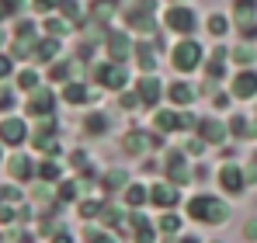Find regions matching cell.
<instances>
[{"instance_id":"6da1fadb","label":"cell","mask_w":257,"mask_h":243,"mask_svg":"<svg viewBox=\"0 0 257 243\" xmlns=\"http://www.w3.org/2000/svg\"><path fill=\"white\" fill-rule=\"evenodd\" d=\"M188 219L205 222V226H219V222L229 219V205H222L215 195H195L188 202Z\"/></svg>"},{"instance_id":"7a4b0ae2","label":"cell","mask_w":257,"mask_h":243,"mask_svg":"<svg viewBox=\"0 0 257 243\" xmlns=\"http://www.w3.org/2000/svg\"><path fill=\"white\" fill-rule=\"evenodd\" d=\"M171 63L181 70V73H188V70H195L198 63H202V45L198 42H181L177 49H174Z\"/></svg>"},{"instance_id":"3957f363","label":"cell","mask_w":257,"mask_h":243,"mask_svg":"<svg viewBox=\"0 0 257 243\" xmlns=\"http://www.w3.org/2000/svg\"><path fill=\"white\" fill-rule=\"evenodd\" d=\"M219 184H222L229 195H243V170H240V163H226V167L219 170Z\"/></svg>"},{"instance_id":"277c9868","label":"cell","mask_w":257,"mask_h":243,"mask_svg":"<svg viewBox=\"0 0 257 243\" xmlns=\"http://www.w3.org/2000/svg\"><path fill=\"white\" fill-rule=\"evenodd\" d=\"M25 136H28V129H25V122H21V118L0 122V143H7V146H21Z\"/></svg>"},{"instance_id":"5b68a950","label":"cell","mask_w":257,"mask_h":243,"mask_svg":"<svg viewBox=\"0 0 257 243\" xmlns=\"http://www.w3.org/2000/svg\"><path fill=\"white\" fill-rule=\"evenodd\" d=\"M257 94V73L254 70H240L236 73V80H233V97H254Z\"/></svg>"},{"instance_id":"8992f818","label":"cell","mask_w":257,"mask_h":243,"mask_svg":"<svg viewBox=\"0 0 257 243\" xmlns=\"http://www.w3.org/2000/svg\"><path fill=\"white\" fill-rule=\"evenodd\" d=\"M167 28H174V32H191L195 28V14L188 11V7H171L167 11Z\"/></svg>"},{"instance_id":"52a82bcc","label":"cell","mask_w":257,"mask_h":243,"mask_svg":"<svg viewBox=\"0 0 257 243\" xmlns=\"http://www.w3.org/2000/svg\"><path fill=\"white\" fill-rule=\"evenodd\" d=\"M177 198H181V195H177V188H167V184H153V188H150V202L153 205H160V208H164V212H171L174 205H177Z\"/></svg>"},{"instance_id":"ba28073f","label":"cell","mask_w":257,"mask_h":243,"mask_svg":"<svg viewBox=\"0 0 257 243\" xmlns=\"http://www.w3.org/2000/svg\"><path fill=\"white\" fill-rule=\"evenodd\" d=\"M136 94H139V101H143L146 108H153V104L160 101V80H157V77H146V80H139Z\"/></svg>"},{"instance_id":"9c48e42d","label":"cell","mask_w":257,"mask_h":243,"mask_svg":"<svg viewBox=\"0 0 257 243\" xmlns=\"http://www.w3.org/2000/svg\"><path fill=\"white\" fill-rule=\"evenodd\" d=\"M97 80L104 83L108 90H122L125 87V70L122 66H104V70H97Z\"/></svg>"},{"instance_id":"30bf717a","label":"cell","mask_w":257,"mask_h":243,"mask_svg":"<svg viewBox=\"0 0 257 243\" xmlns=\"http://www.w3.org/2000/svg\"><path fill=\"white\" fill-rule=\"evenodd\" d=\"M195 129L205 136V143H219V139H226V136H229V129H226L222 122H212V118H202Z\"/></svg>"},{"instance_id":"8fae6325","label":"cell","mask_w":257,"mask_h":243,"mask_svg":"<svg viewBox=\"0 0 257 243\" xmlns=\"http://www.w3.org/2000/svg\"><path fill=\"white\" fill-rule=\"evenodd\" d=\"M28 111L49 118V115H52V94H49V90H35V94L28 97Z\"/></svg>"},{"instance_id":"7c38bea8","label":"cell","mask_w":257,"mask_h":243,"mask_svg":"<svg viewBox=\"0 0 257 243\" xmlns=\"http://www.w3.org/2000/svg\"><path fill=\"white\" fill-rule=\"evenodd\" d=\"M181 125H191V115H174V111H160L157 115V129H164V132H174V129H181Z\"/></svg>"},{"instance_id":"4fadbf2b","label":"cell","mask_w":257,"mask_h":243,"mask_svg":"<svg viewBox=\"0 0 257 243\" xmlns=\"http://www.w3.org/2000/svg\"><path fill=\"white\" fill-rule=\"evenodd\" d=\"M150 202V188L146 184H128L125 188V205H132V208H139V205Z\"/></svg>"},{"instance_id":"5bb4252c","label":"cell","mask_w":257,"mask_h":243,"mask_svg":"<svg viewBox=\"0 0 257 243\" xmlns=\"http://www.w3.org/2000/svg\"><path fill=\"white\" fill-rule=\"evenodd\" d=\"M167 97H171L174 104H181V108H184V104H191L195 90H191L188 83H171V87H167Z\"/></svg>"},{"instance_id":"9a60e30c","label":"cell","mask_w":257,"mask_h":243,"mask_svg":"<svg viewBox=\"0 0 257 243\" xmlns=\"http://www.w3.org/2000/svg\"><path fill=\"white\" fill-rule=\"evenodd\" d=\"M32 174H35V167H32V160H28V157H14V160H11V177L28 181Z\"/></svg>"},{"instance_id":"2e32d148","label":"cell","mask_w":257,"mask_h":243,"mask_svg":"<svg viewBox=\"0 0 257 243\" xmlns=\"http://www.w3.org/2000/svg\"><path fill=\"white\" fill-rule=\"evenodd\" d=\"M122 146H125L132 157H139V153L146 150V136H143V132H128L125 139H122Z\"/></svg>"},{"instance_id":"e0dca14e","label":"cell","mask_w":257,"mask_h":243,"mask_svg":"<svg viewBox=\"0 0 257 243\" xmlns=\"http://www.w3.org/2000/svg\"><path fill=\"white\" fill-rule=\"evenodd\" d=\"M63 97H66L70 104H80V101H87V97H90V90H87L84 83H70V87L63 90Z\"/></svg>"},{"instance_id":"ac0fdd59","label":"cell","mask_w":257,"mask_h":243,"mask_svg":"<svg viewBox=\"0 0 257 243\" xmlns=\"http://www.w3.org/2000/svg\"><path fill=\"white\" fill-rule=\"evenodd\" d=\"M157 229H160V233H177V229H181V215H174V212H164V215L157 219Z\"/></svg>"},{"instance_id":"d6986e66","label":"cell","mask_w":257,"mask_h":243,"mask_svg":"<svg viewBox=\"0 0 257 243\" xmlns=\"http://www.w3.org/2000/svg\"><path fill=\"white\" fill-rule=\"evenodd\" d=\"M84 129H87V132H104V129H108V118H104L101 111H94V115H87V118H84Z\"/></svg>"},{"instance_id":"ffe728a7","label":"cell","mask_w":257,"mask_h":243,"mask_svg":"<svg viewBox=\"0 0 257 243\" xmlns=\"http://www.w3.org/2000/svg\"><path fill=\"white\" fill-rule=\"evenodd\" d=\"M226 28H229V21H226L222 14H212V18H209V32H212V35H226Z\"/></svg>"},{"instance_id":"44dd1931","label":"cell","mask_w":257,"mask_h":243,"mask_svg":"<svg viewBox=\"0 0 257 243\" xmlns=\"http://www.w3.org/2000/svg\"><path fill=\"white\" fill-rule=\"evenodd\" d=\"M18 87H21V90H39V77H35L32 70H25V73L18 77Z\"/></svg>"},{"instance_id":"7402d4cb","label":"cell","mask_w":257,"mask_h":243,"mask_svg":"<svg viewBox=\"0 0 257 243\" xmlns=\"http://www.w3.org/2000/svg\"><path fill=\"white\" fill-rule=\"evenodd\" d=\"M39 174H42L45 181H56V177H59V174H63V170H59V163H52V160H45L42 167H39Z\"/></svg>"},{"instance_id":"603a6c76","label":"cell","mask_w":257,"mask_h":243,"mask_svg":"<svg viewBox=\"0 0 257 243\" xmlns=\"http://www.w3.org/2000/svg\"><path fill=\"white\" fill-rule=\"evenodd\" d=\"M104 184H108V188H125V170H111V174L104 177Z\"/></svg>"},{"instance_id":"cb8c5ba5","label":"cell","mask_w":257,"mask_h":243,"mask_svg":"<svg viewBox=\"0 0 257 243\" xmlns=\"http://www.w3.org/2000/svg\"><path fill=\"white\" fill-rule=\"evenodd\" d=\"M35 56H39V59H52V56H56V39L42 42V45H39V52H35Z\"/></svg>"},{"instance_id":"d4e9b609","label":"cell","mask_w":257,"mask_h":243,"mask_svg":"<svg viewBox=\"0 0 257 243\" xmlns=\"http://www.w3.org/2000/svg\"><path fill=\"white\" fill-rule=\"evenodd\" d=\"M97 212H101V205H97V202H84V205H80V215H84V219L97 215Z\"/></svg>"},{"instance_id":"484cf974","label":"cell","mask_w":257,"mask_h":243,"mask_svg":"<svg viewBox=\"0 0 257 243\" xmlns=\"http://www.w3.org/2000/svg\"><path fill=\"white\" fill-rule=\"evenodd\" d=\"M87 243H115V240L104 236V233H94V229H90V233H87Z\"/></svg>"},{"instance_id":"4316f807","label":"cell","mask_w":257,"mask_h":243,"mask_svg":"<svg viewBox=\"0 0 257 243\" xmlns=\"http://www.w3.org/2000/svg\"><path fill=\"white\" fill-rule=\"evenodd\" d=\"M243 236H247V240H257V219H250V222L243 226Z\"/></svg>"},{"instance_id":"83f0119b","label":"cell","mask_w":257,"mask_h":243,"mask_svg":"<svg viewBox=\"0 0 257 243\" xmlns=\"http://www.w3.org/2000/svg\"><path fill=\"white\" fill-rule=\"evenodd\" d=\"M73 195H77V188H73V184H63V188H59V198H63V202H70Z\"/></svg>"},{"instance_id":"f1b7e54d","label":"cell","mask_w":257,"mask_h":243,"mask_svg":"<svg viewBox=\"0 0 257 243\" xmlns=\"http://www.w3.org/2000/svg\"><path fill=\"white\" fill-rule=\"evenodd\" d=\"M202 150H205V139H191L188 143V153H202Z\"/></svg>"},{"instance_id":"f546056e","label":"cell","mask_w":257,"mask_h":243,"mask_svg":"<svg viewBox=\"0 0 257 243\" xmlns=\"http://www.w3.org/2000/svg\"><path fill=\"white\" fill-rule=\"evenodd\" d=\"M70 73V66H52V80H63Z\"/></svg>"},{"instance_id":"4dcf8cb0","label":"cell","mask_w":257,"mask_h":243,"mask_svg":"<svg viewBox=\"0 0 257 243\" xmlns=\"http://www.w3.org/2000/svg\"><path fill=\"white\" fill-rule=\"evenodd\" d=\"M7 73H11V59H7V56H0V80H4Z\"/></svg>"},{"instance_id":"1f68e13d","label":"cell","mask_w":257,"mask_h":243,"mask_svg":"<svg viewBox=\"0 0 257 243\" xmlns=\"http://www.w3.org/2000/svg\"><path fill=\"white\" fill-rule=\"evenodd\" d=\"M236 59H240V63H247V59H250V49H247V45H240V49H236Z\"/></svg>"},{"instance_id":"d6a6232c","label":"cell","mask_w":257,"mask_h":243,"mask_svg":"<svg viewBox=\"0 0 257 243\" xmlns=\"http://www.w3.org/2000/svg\"><path fill=\"white\" fill-rule=\"evenodd\" d=\"M0 222H14V212H11V208H4V205H0Z\"/></svg>"},{"instance_id":"836d02e7","label":"cell","mask_w":257,"mask_h":243,"mask_svg":"<svg viewBox=\"0 0 257 243\" xmlns=\"http://www.w3.org/2000/svg\"><path fill=\"white\" fill-rule=\"evenodd\" d=\"M0 4H4V11H7V14H11V11H18V7H21V0H0Z\"/></svg>"},{"instance_id":"e575fe53","label":"cell","mask_w":257,"mask_h":243,"mask_svg":"<svg viewBox=\"0 0 257 243\" xmlns=\"http://www.w3.org/2000/svg\"><path fill=\"white\" fill-rule=\"evenodd\" d=\"M11 101H14V97H11V90H0V108H7Z\"/></svg>"},{"instance_id":"d590c367","label":"cell","mask_w":257,"mask_h":243,"mask_svg":"<svg viewBox=\"0 0 257 243\" xmlns=\"http://www.w3.org/2000/svg\"><path fill=\"white\" fill-rule=\"evenodd\" d=\"M52 4H56V0H35V7H39V11H49Z\"/></svg>"},{"instance_id":"8d00e7d4","label":"cell","mask_w":257,"mask_h":243,"mask_svg":"<svg viewBox=\"0 0 257 243\" xmlns=\"http://www.w3.org/2000/svg\"><path fill=\"white\" fill-rule=\"evenodd\" d=\"M52 243H70V233H59V236H56Z\"/></svg>"},{"instance_id":"74e56055","label":"cell","mask_w":257,"mask_h":243,"mask_svg":"<svg viewBox=\"0 0 257 243\" xmlns=\"http://www.w3.org/2000/svg\"><path fill=\"white\" fill-rule=\"evenodd\" d=\"M177 243H198V236H184V240H177Z\"/></svg>"},{"instance_id":"f35d334b","label":"cell","mask_w":257,"mask_h":243,"mask_svg":"<svg viewBox=\"0 0 257 243\" xmlns=\"http://www.w3.org/2000/svg\"><path fill=\"white\" fill-rule=\"evenodd\" d=\"M4 14H7V11H4V4H0V18H4Z\"/></svg>"},{"instance_id":"ab89813d","label":"cell","mask_w":257,"mask_h":243,"mask_svg":"<svg viewBox=\"0 0 257 243\" xmlns=\"http://www.w3.org/2000/svg\"><path fill=\"white\" fill-rule=\"evenodd\" d=\"M212 243H222V240H212Z\"/></svg>"}]
</instances>
